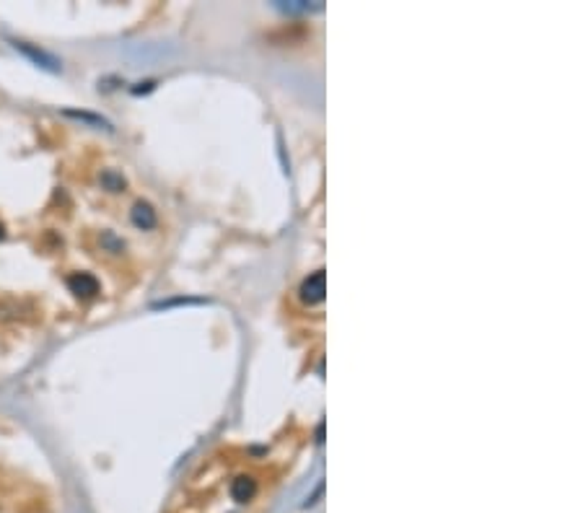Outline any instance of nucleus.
<instances>
[{"label":"nucleus","instance_id":"1","mask_svg":"<svg viewBox=\"0 0 583 513\" xmlns=\"http://www.w3.org/2000/svg\"><path fill=\"white\" fill-rule=\"evenodd\" d=\"M275 469L267 454H223L205 461L190 482L176 513H257L267 503Z\"/></svg>","mask_w":583,"mask_h":513},{"label":"nucleus","instance_id":"2","mask_svg":"<svg viewBox=\"0 0 583 513\" xmlns=\"http://www.w3.org/2000/svg\"><path fill=\"white\" fill-rule=\"evenodd\" d=\"M68 285H70V291H73L75 296H83V298L99 293V283H96V277L86 275V273L73 275L70 280H68Z\"/></svg>","mask_w":583,"mask_h":513},{"label":"nucleus","instance_id":"3","mask_svg":"<svg viewBox=\"0 0 583 513\" xmlns=\"http://www.w3.org/2000/svg\"><path fill=\"white\" fill-rule=\"evenodd\" d=\"M132 223H135L137 229H153L156 226V213L151 205H146V202H137L135 208H132Z\"/></svg>","mask_w":583,"mask_h":513},{"label":"nucleus","instance_id":"4","mask_svg":"<svg viewBox=\"0 0 583 513\" xmlns=\"http://www.w3.org/2000/svg\"><path fill=\"white\" fill-rule=\"evenodd\" d=\"M16 47H19V49H24V52H26L29 57H34L37 63H45V68H52V70L57 68L55 60H52L50 55H45V52H37V49H31V47H26V45H16Z\"/></svg>","mask_w":583,"mask_h":513},{"label":"nucleus","instance_id":"5","mask_svg":"<svg viewBox=\"0 0 583 513\" xmlns=\"http://www.w3.org/2000/svg\"><path fill=\"white\" fill-rule=\"evenodd\" d=\"M0 236H3V229H0Z\"/></svg>","mask_w":583,"mask_h":513}]
</instances>
